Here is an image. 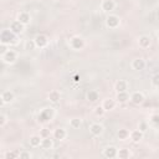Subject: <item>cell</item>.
I'll use <instances>...</instances> for the list:
<instances>
[{"instance_id":"6da1fadb","label":"cell","mask_w":159,"mask_h":159,"mask_svg":"<svg viewBox=\"0 0 159 159\" xmlns=\"http://www.w3.org/2000/svg\"><path fill=\"white\" fill-rule=\"evenodd\" d=\"M0 42L2 45H6V46H14V45H17L19 42V35L14 34L10 29H5L1 31V35H0Z\"/></svg>"},{"instance_id":"7a4b0ae2","label":"cell","mask_w":159,"mask_h":159,"mask_svg":"<svg viewBox=\"0 0 159 159\" xmlns=\"http://www.w3.org/2000/svg\"><path fill=\"white\" fill-rule=\"evenodd\" d=\"M19 58V53L12 50V48H7L4 53H1V61L6 65H14Z\"/></svg>"},{"instance_id":"3957f363","label":"cell","mask_w":159,"mask_h":159,"mask_svg":"<svg viewBox=\"0 0 159 159\" xmlns=\"http://www.w3.org/2000/svg\"><path fill=\"white\" fill-rule=\"evenodd\" d=\"M104 22H106V26L109 30H116L120 25V19L116 14H108L107 17H106V20H104Z\"/></svg>"},{"instance_id":"277c9868","label":"cell","mask_w":159,"mask_h":159,"mask_svg":"<svg viewBox=\"0 0 159 159\" xmlns=\"http://www.w3.org/2000/svg\"><path fill=\"white\" fill-rule=\"evenodd\" d=\"M68 45H70V47H71L73 51H81V50L84 47L86 42H84V40H83L82 36L76 35V36H72V37L70 39Z\"/></svg>"},{"instance_id":"5b68a950","label":"cell","mask_w":159,"mask_h":159,"mask_svg":"<svg viewBox=\"0 0 159 159\" xmlns=\"http://www.w3.org/2000/svg\"><path fill=\"white\" fill-rule=\"evenodd\" d=\"M53 116H55V111H53V108H43V109H41L40 111V113H39V116H37V119H39V122H41V123H46V122H48V120H51L52 118H53Z\"/></svg>"},{"instance_id":"8992f818","label":"cell","mask_w":159,"mask_h":159,"mask_svg":"<svg viewBox=\"0 0 159 159\" xmlns=\"http://www.w3.org/2000/svg\"><path fill=\"white\" fill-rule=\"evenodd\" d=\"M34 40H35V43H36V47H37V48H45V47H47L48 43H50L48 36L45 35V34H37V35L34 37Z\"/></svg>"},{"instance_id":"52a82bcc","label":"cell","mask_w":159,"mask_h":159,"mask_svg":"<svg viewBox=\"0 0 159 159\" xmlns=\"http://www.w3.org/2000/svg\"><path fill=\"white\" fill-rule=\"evenodd\" d=\"M102 154H103V157L107 158V159H114V158H117L118 148L114 147V145H107V147H104Z\"/></svg>"},{"instance_id":"ba28073f","label":"cell","mask_w":159,"mask_h":159,"mask_svg":"<svg viewBox=\"0 0 159 159\" xmlns=\"http://www.w3.org/2000/svg\"><path fill=\"white\" fill-rule=\"evenodd\" d=\"M0 98H1L2 104H9V103H12L15 101V93L12 91H10V89L2 91Z\"/></svg>"},{"instance_id":"9c48e42d","label":"cell","mask_w":159,"mask_h":159,"mask_svg":"<svg viewBox=\"0 0 159 159\" xmlns=\"http://www.w3.org/2000/svg\"><path fill=\"white\" fill-rule=\"evenodd\" d=\"M88 129H89V133L93 137H101L104 133V127L101 123H92Z\"/></svg>"},{"instance_id":"30bf717a","label":"cell","mask_w":159,"mask_h":159,"mask_svg":"<svg viewBox=\"0 0 159 159\" xmlns=\"http://www.w3.org/2000/svg\"><path fill=\"white\" fill-rule=\"evenodd\" d=\"M9 29H10L14 34L20 35V34H22V32H24V30H25V25H24V24H21V22L16 19V20H14V21H11V22H10Z\"/></svg>"},{"instance_id":"8fae6325","label":"cell","mask_w":159,"mask_h":159,"mask_svg":"<svg viewBox=\"0 0 159 159\" xmlns=\"http://www.w3.org/2000/svg\"><path fill=\"white\" fill-rule=\"evenodd\" d=\"M144 99H145V96L140 91H134V92L130 93V102L134 103V104L139 106V104H142L144 102Z\"/></svg>"},{"instance_id":"7c38bea8","label":"cell","mask_w":159,"mask_h":159,"mask_svg":"<svg viewBox=\"0 0 159 159\" xmlns=\"http://www.w3.org/2000/svg\"><path fill=\"white\" fill-rule=\"evenodd\" d=\"M130 66H132V68H133L134 71H143V70L145 68V66H147V62H145L144 58L137 57V58H134V60L132 61Z\"/></svg>"},{"instance_id":"4fadbf2b","label":"cell","mask_w":159,"mask_h":159,"mask_svg":"<svg viewBox=\"0 0 159 159\" xmlns=\"http://www.w3.org/2000/svg\"><path fill=\"white\" fill-rule=\"evenodd\" d=\"M137 42L140 48H149V46L152 45V37L149 35H140Z\"/></svg>"},{"instance_id":"5bb4252c","label":"cell","mask_w":159,"mask_h":159,"mask_svg":"<svg viewBox=\"0 0 159 159\" xmlns=\"http://www.w3.org/2000/svg\"><path fill=\"white\" fill-rule=\"evenodd\" d=\"M101 9H102V11L111 14L116 9V2L113 0H103L101 2Z\"/></svg>"},{"instance_id":"9a60e30c","label":"cell","mask_w":159,"mask_h":159,"mask_svg":"<svg viewBox=\"0 0 159 159\" xmlns=\"http://www.w3.org/2000/svg\"><path fill=\"white\" fill-rule=\"evenodd\" d=\"M17 20H19L21 24H24L25 26H27V25L31 24V15H30V12H27V11H20V12L17 14Z\"/></svg>"},{"instance_id":"2e32d148","label":"cell","mask_w":159,"mask_h":159,"mask_svg":"<svg viewBox=\"0 0 159 159\" xmlns=\"http://www.w3.org/2000/svg\"><path fill=\"white\" fill-rule=\"evenodd\" d=\"M52 137H53V139H56V140H63V139H66V137H67V130H66L65 128L58 127V128H56V129L52 132Z\"/></svg>"},{"instance_id":"e0dca14e","label":"cell","mask_w":159,"mask_h":159,"mask_svg":"<svg viewBox=\"0 0 159 159\" xmlns=\"http://www.w3.org/2000/svg\"><path fill=\"white\" fill-rule=\"evenodd\" d=\"M116 101H117V103H119V104H124V103H127L128 101H130V94L128 93V91H125V92H117V94H116Z\"/></svg>"},{"instance_id":"ac0fdd59","label":"cell","mask_w":159,"mask_h":159,"mask_svg":"<svg viewBox=\"0 0 159 159\" xmlns=\"http://www.w3.org/2000/svg\"><path fill=\"white\" fill-rule=\"evenodd\" d=\"M102 106L107 112L108 111H113L116 108V106H117V101H116V98H106V99H103Z\"/></svg>"},{"instance_id":"d6986e66","label":"cell","mask_w":159,"mask_h":159,"mask_svg":"<svg viewBox=\"0 0 159 159\" xmlns=\"http://www.w3.org/2000/svg\"><path fill=\"white\" fill-rule=\"evenodd\" d=\"M144 137V133L140 132L139 129H134V130H130V134H129V139L133 142V143H139Z\"/></svg>"},{"instance_id":"ffe728a7","label":"cell","mask_w":159,"mask_h":159,"mask_svg":"<svg viewBox=\"0 0 159 159\" xmlns=\"http://www.w3.org/2000/svg\"><path fill=\"white\" fill-rule=\"evenodd\" d=\"M128 87H129V84L125 80H118L114 84L116 92H125V91H128Z\"/></svg>"},{"instance_id":"44dd1931","label":"cell","mask_w":159,"mask_h":159,"mask_svg":"<svg viewBox=\"0 0 159 159\" xmlns=\"http://www.w3.org/2000/svg\"><path fill=\"white\" fill-rule=\"evenodd\" d=\"M47 98H48V101H50L51 103H57V102H60V99H61V93H60V91H57V89H52V91L48 92Z\"/></svg>"},{"instance_id":"7402d4cb","label":"cell","mask_w":159,"mask_h":159,"mask_svg":"<svg viewBox=\"0 0 159 159\" xmlns=\"http://www.w3.org/2000/svg\"><path fill=\"white\" fill-rule=\"evenodd\" d=\"M86 98H87L88 102L94 103V102H97L99 99V92L97 89H89L87 92V94H86Z\"/></svg>"},{"instance_id":"603a6c76","label":"cell","mask_w":159,"mask_h":159,"mask_svg":"<svg viewBox=\"0 0 159 159\" xmlns=\"http://www.w3.org/2000/svg\"><path fill=\"white\" fill-rule=\"evenodd\" d=\"M41 140H42V138H41L40 134H34V135L30 137L29 143L32 148H37V147H41Z\"/></svg>"},{"instance_id":"cb8c5ba5","label":"cell","mask_w":159,"mask_h":159,"mask_svg":"<svg viewBox=\"0 0 159 159\" xmlns=\"http://www.w3.org/2000/svg\"><path fill=\"white\" fill-rule=\"evenodd\" d=\"M129 134H130V130H128V129H125V128H120V129H118V132H117V138H118V140L124 142V140L129 139Z\"/></svg>"},{"instance_id":"d4e9b609","label":"cell","mask_w":159,"mask_h":159,"mask_svg":"<svg viewBox=\"0 0 159 159\" xmlns=\"http://www.w3.org/2000/svg\"><path fill=\"white\" fill-rule=\"evenodd\" d=\"M41 148L43 150H50L53 148V139H51V137L47 138H42L41 140Z\"/></svg>"},{"instance_id":"484cf974","label":"cell","mask_w":159,"mask_h":159,"mask_svg":"<svg viewBox=\"0 0 159 159\" xmlns=\"http://www.w3.org/2000/svg\"><path fill=\"white\" fill-rule=\"evenodd\" d=\"M117 158L118 159H129L130 158V150L128 148H119Z\"/></svg>"},{"instance_id":"4316f807","label":"cell","mask_w":159,"mask_h":159,"mask_svg":"<svg viewBox=\"0 0 159 159\" xmlns=\"http://www.w3.org/2000/svg\"><path fill=\"white\" fill-rule=\"evenodd\" d=\"M70 127L72 129H80L82 127V119L80 117H73L70 119Z\"/></svg>"},{"instance_id":"83f0119b","label":"cell","mask_w":159,"mask_h":159,"mask_svg":"<svg viewBox=\"0 0 159 159\" xmlns=\"http://www.w3.org/2000/svg\"><path fill=\"white\" fill-rule=\"evenodd\" d=\"M4 157H5V159H19L20 158V150L19 149H14V150L6 152Z\"/></svg>"},{"instance_id":"f1b7e54d","label":"cell","mask_w":159,"mask_h":159,"mask_svg":"<svg viewBox=\"0 0 159 159\" xmlns=\"http://www.w3.org/2000/svg\"><path fill=\"white\" fill-rule=\"evenodd\" d=\"M35 48H37V47H36V43H35V40H34V39L25 41V43H24V50H26V51H34Z\"/></svg>"},{"instance_id":"f546056e","label":"cell","mask_w":159,"mask_h":159,"mask_svg":"<svg viewBox=\"0 0 159 159\" xmlns=\"http://www.w3.org/2000/svg\"><path fill=\"white\" fill-rule=\"evenodd\" d=\"M93 113H94L96 117H103V116L107 113V111H106V109L103 108V106L101 104V106H96V107H94Z\"/></svg>"},{"instance_id":"4dcf8cb0","label":"cell","mask_w":159,"mask_h":159,"mask_svg":"<svg viewBox=\"0 0 159 159\" xmlns=\"http://www.w3.org/2000/svg\"><path fill=\"white\" fill-rule=\"evenodd\" d=\"M31 158H32V153L31 152L25 150V149L20 150V158L19 159H31Z\"/></svg>"},{"instance_id":"1f68e13d","label":"cell","mask_w":159,"mask_h":159,"mask_svg":"<svg viewBox=\"0 0 159 159\" xmlns=\"http://www.w3.org/2000/svg\"><path fill=\"white\" fill-rule=\"evenodd\" d=\"M150 83H152L153 87L159 88V73H155V75L152 76V78H150Z\"/></svg>"},{"instance_id":"d6a6232c","label":"cell","mask_w":159,"mask_h":159,"mask_svg":"<svg viewBox=\"0 0 159 159\" xmlns=\"http://www.w3.org/2000/svg\"><path fill=\"white\" fill-rule=\"evenodd\" d=\"M138 129H139L140 132L145 133V132L148 130V123H147L145 120H142V122H139V124H138Z\"/></svg>"},{"instance_id":"836d02e7","label":"cell","mask_w":159,"mask_h":159,"mask_svg":"<svg viewBox=\"0 0 159 159\" xmlns=\"http://www.w3.org/2000/svg\"><path fill=\"white\" fill-rule=\"evenodd\" d=\"M40 135L41 138H47V137H51V130L48 128H42L40 130Z\"/></svg>"},{"instance_id":"e575fe53","label":"cell","mask_w":159,"mask_h":159,"mask_svg":"<svg viewBox=\"0 0 159 159\" xmlns=\"http://www.w3.org/2000/svg\"><path fill=\"white\" fill-rule=\"evenodd\" d=\"M6 123H7V116L4 114V113H1L0 114V127H4Z\"/></svg>"},{"instance_id":"d590c367","label":"cell","mask_w":159,"mask_h":159,"mask_svg":"<svg viewBox=\"0 0 159 159\" xmlns=\"http://www.w3.org/2000/svg\"><path fill=\"white\" fill-rule=\"evenodd\" d=\"M155 35H157V37H158V40H159V30H157V32H155Z\"/></svg>"}]
</instances>
